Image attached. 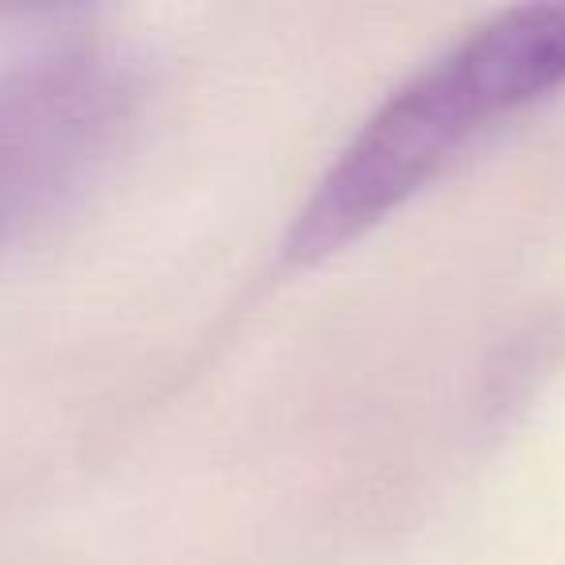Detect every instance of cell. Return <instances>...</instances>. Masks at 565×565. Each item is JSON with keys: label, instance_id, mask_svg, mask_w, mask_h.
I'll return each mask as SVG.
<instances>
[{"label": "cell", "instance_id": "obj_1", "mask_svg": "<svg viewBox=\"0 0 565 565\" xmlns=\"http://www.w3.org/2000/svg\"><path fill=\"white\" fill-rule=\"evenodd\" d=\"M565 82V4H526L434 58L353 136L287 233L318 264L430 186L480 132Z\"/></svg>", "mask_w": 565, "mask_h": 565}, {"label": "cell", "instance_id": "obj_2", "mask_svg": "<svg viewBox=\"0 0 565 565\" xmlns=\"http://www.w3.org/2000/svg\"><path fill=\"white\" fill-rule=\"evenodd\" d=\"M125 109V71L89 51L40 58L0 78V236L82 179Z\"/></svg>", "mask_w": 565, "mask_h": 565}]
</instances>
